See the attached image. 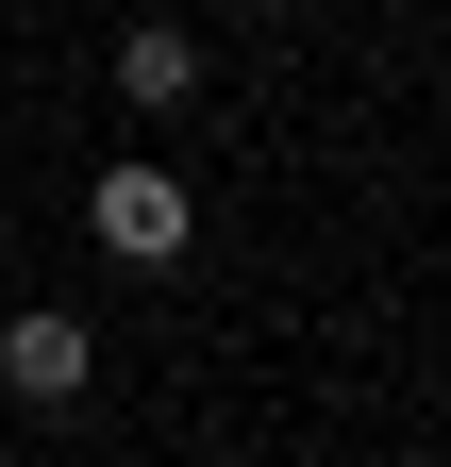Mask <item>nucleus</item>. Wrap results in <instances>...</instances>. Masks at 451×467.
<instances>
[{"instance_id":"f257e3e1","label":"nucleus","mask_w":451,"mask_h":467,"mask_svg":"<svg viewBox=\"0 0 451 467\" xmlns=\"http://www.w3.org/2000/svg\"><path fill=\"white\" fill-rule=\"evenodd\" d=\"M0 384H17L34 418H68V400L100 384V334H84L68 301H34V317H0Z\"/></svg>"},{"instance_id":"f03ea898","label":"nucleus","mask_w":451,"mask_h":467,"mask_svg":"<svg viewBox=\"0 0 451 467\" xmlns=\"http://www.w3.org/2000/svg\"><path fill=\"white\" fill-rule=\"evenodd\" d=\"M84 217H100V251H118V267H167V251L201 234V201L167 184V167H100V184H84Z\"/></svg>"},{"instance_id":"7ed1b4c3","label":"nucleus","mask_w":451,"mask_h":467,"mask_svg":"<svg viewBox=\"0 0 451 467\" xmlns=\"http://www.w3.org/2000/svg\"><path fill=\"white\" fill-rule=\"evenodd\" d=\"M118 100H134V117H184V100H201V34H184V17H134V34H118Z\"/></svg>"},{"instance_id":"20e7f679","label":"nucleus","mask_w":451,"mask_h":467,"mask_svg":"<svg viewBox=\"0 0 451 467\" xmlns=\"http://www.w3.org/2000/svg\"><path fill=\"white\" fill-rule=\"evenodd\" d=\"M235 17H285V0H235Z\"/></svg>"}]
</instances>
